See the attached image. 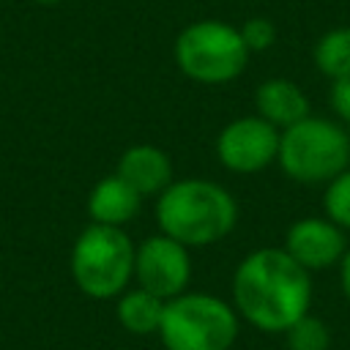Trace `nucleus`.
<instances>
[{
    "instance_id": "obj_17",
    "label": "nucleus",
    "mask_w": 350,
    "mask_h": 350,
    "mask_svg": "<svg viewBox=\"0 0 350 350\" xmlns=\"http://www.w3.org/2000/svg\"><path fill=\"white\" fill-rule=\"evenodd\" d=\"M238 30H241V38H243V44H246L249 52H262V49H268V46L273 44V38H276L273 22H268V19H262V16L246 19L243 27H238Z\"/></svg>"
},
{
    "instance_id": "obj_5",
    "label": "nucleus",
    "mask_w": 350,
    "mask_h": 350,
    "mask_svg": "<svg viewBox=\"0 0 350 350\" xmlns=\"http://www.w3.org/2000/svg\"><path fill=\"white\" fill-rule=\"evenodd\" d=\"M249 49L241 30L221 19H200L186 25L175 38L178 68L202 85H221L243 74Z\"/></svg>"
},
{
    "instance_id": "obj_13",
    "label": "nucleus",
    "mask_w": 350,
    "mask_h": 350,
    "mask_svg": "<svg viewBox=\"0 0 350 350\" xmlns=\"http://www.w3.org/2000/svg\"><path fill=\"white\" fill-rule=\"evenodd\" d=\"M164 298L137 287V290H123L118 301V320L126 331L131 334H153L161 325L164 314Z\"/></svg>"
},
{
    "instance_id": "obj_11",
    "label": "nucleus",
    "mask_w": 350,
    "mask_h": 350,
    "mask_svg": "<svg viewBox=\"0 0 350 350\" xmlns=\"http://www.w3.org/2000/svg\"><path fill=\"white\" fill-rule=\"evenodd\" d=\"M139 208H142V194L134 186H129L120 175L101 178L88 194V213L96 224L123 227L139 213Z\"/></svg>"
},
{
    "instance_id": "obj_2",
    "label": "nucleus",
    "mask_w": 350,
    "mask_h": 350,
    "mask_svg": "<svg viewBox=\"0 0 350 350\" xmlns=\"http://www.w3.org/2000/svg\"><path fill=\"white\" fill-rule=\"evenodd\" d=\"M156 219L164 235L183 246H208L221 241L238 219L232 194L202 178L172 180L156 202Z\"/></svg>"
},
{
    "instance_id": "obj_7",
    "label": "nucleus",
    "mask_w": 350,
    "mask_h": 350,
    "mask_svg": "<svg viewBox=\"0 0 350 350\" xmlns=\"http://www.w3.org/2000/svg\"><path fill=\"white\" fill-rule=\"evenodd\" d=\"M189 246L170 235H150L134 252V276L142 290L170 301L180 295L191 276Z\"/></svg>"
},
{
    "instance_id": "obj_3",
    "label": "nucleus",
    "mask_w": 350,
    "mask_h": 350,
    "mask_svg": "<svg viewBox=\"0 0 350 350\" xmlns=\"http://www.w3.org/2000/svg\"><path fill=\"white\" fill-rule=\"evenodd\" d=\"M279 167L298 183L334 180L350 164V137L339 123L325 118H304L279 131Z\"/></svg>"
},
{
    "instance_id": "obj_16",
    "label": "nucleus",
    "mask_w": 350,
    "mask_h": 350,
    "mask_svg": "<svg viewBox=\"0 0 350 350\" xmlns=\"http://www.w3.org/2000/svg\"><path fill=\"white\" fill-rule=\"evenodd\" d=\"M290 350H325L328 347V331L317 317L304 314L287 328Z\"/></svg>"
},
{
    "instance_id": "obj_18",
    "label": "nucleus",
    "mask_w": 350,
    "mask_h": 350,
    "mask_svg": "<svg viewBox=\"0 0 350 350\" xmlns=\"http://www.w3.org/2000/svg\"><path fill=\"white\" fill-rule=\"evenodd\" d=\"M331 107L334 112L350 123V74L334 79V88H331Z\"/></svg>"
},
{
    "instance_id": "obj_19",
    "label": "nucleus",
    "mask_w": 350,
    "mask_h": 350,
    "mask_svg": "<svg viewBox=\"0 0 350 350\" xmlns=\"http://www.w3.org/2000/svg\"><path fill=\"white\" fill-rule=\"evenodd\" d=\"M342 287H345V295L350 298V252L342 260Z\"/></svg>"
},
{
    "instance_id": "obj_6",
    "label": "nucleus",
    "mask_w": 350,
    "mask_h": 350,
    "mask_svg": "<svg viewBox=\"0 0 350 350\" xmlns=\"http://www.w3.org/2000/svg\"><path fill=\"white\" fill-rule=\"evenodd\" d=\"M159 334L167 350H230L238 317L216 295L180 293L164 304Z\"/></svg>"
},
{
    "instance_id": "obj_10",
    "label": "nucleus",
    "mask_w": 350,
    "mask_h": 350,
    "mask_svg": "<svg viewBox=\"0 0 350 350\" xmlns=\"http://www.w3.org/2000/svg\"><path fill=\"white\" fill-rule=\"evenodd\" d=\"M115 175H120L129 186H134L142 197L150 194H161L175 178H172V161L170 156L148 142L131 145L120 153L118 159V170Z\"/></svg>"
},
{
    "instance_id": "obj_9",
    "label": "nucleus",
    "mask_w": 350,
    "mask_h": 350,
    "mask_svg": "<svg viewBox=\"0 0 350 350\" xmlns=\"http://www.w3.org/2000/svg\"><path fill=\"white\" fill-rule=\"evenodd\" d=\"M284 252L304 268H328L345 252L339 224L325 219H301L287 230Z\"/></svg>"
},
{
    "instance_id": "obj_1",
    "label": "nucleus",
    "mask_w": 350,
    "mask_h": 350,
    "mask_svg": "<svg viewBox=\"0 0 350 350\" xmlns=\"http://www.w3.org/2000/svg\"><path fill=\"white\" fill-rule=\"evenodd\" d=\"M238 312L262 331H287L309 309L312 282L284 249H257L232 276Z\"/></svg>"
},
{
    "instance_id": "obj_20",
    "label": "nucleus",
    "mask_w": 350,
    "mask_h": 350,
    "mask_svg": "<svg viewBox=\"0 0 350 350\" xmlns=\"http://www.w3.org/2000/svg\"><path fill=\"white\" fill-rule=\"evenodd\" d=\"M33 3H38V5H55V3H60V0H33Z\"/></svg>"
},
{
    "instance_id": "obj_15",
    "label": "nucleus",
    "mask_w": 350,
    "mask_h": 350,
    "mask_svg": "<svg viewBox=\"0 0 350 350\" xmlns=\"http://www.w3.org/2000/svg\"><path fill=\"white\" fill-rule=\"evenodd\" d=\"M323 205H325V213L334 224L350 227V170H345L334 180H328Z\"/></svg>"
},
{
    "instance_id": "obj_8",
    "label": "nucleus",
    "mask_w": 350,
    "mask_h": 350,
    "mask_svg": "<svg viewBox=\"0 0 350 350\" xmlns=\"http://www.w3.org/2000/svg\"><path fill=\"white\" fill-rule=\"evenodd\" d=\"M279 153V129L260 115L227 123L216 137V156L232 172H260Z\"/></svg>"
},
{
    "instance_id": "obj_4",
    "label": "nucleus",
    "mask_w": 350,
    "mask_h": 350,
    "mask_svg": "<svg viewBox=\"0 0 350 350\" xmlns=\"http://www.w3.org/2000/svg\"><path fill=\"white\" fill-rule=\"evenodd\" d=\"M137 246L123 227L88 224L71 249V276L77 287L90 298H112L126 290L134 276Z\"/></svg>"
},
{
    "instance_id": "obj_12",
    "label": "nucleus",
    "mask_w": 350,
    "mask_h": 350,
    "mask_svg": "<svg viewBox=\"0 0 350 350\" xmlns=\"http://www.w3.org/2000/svg\"><path fill=\"white\" fill-rule=\"evenodd\" d=\"M254 107L257 115L276 129H287L309 115V98L290 79H265L254 90Z\"/></svg>"
},
{
    "instance_id": "obj_14",
    "label": "nucleus",
    "mask_w": 350,
    "mask_h": 350,
    "mask_svg": "<svg viewBox=\"0 0 350 350\" xmlns=\"http://www.w3.org/2000/svg\"><path fill=\"white\" fill-rule=\"evenodd\" d=\"M314 66L331 79L350 74V27L328 30L314 44Z\"/></svg>"
}]
</instances>
